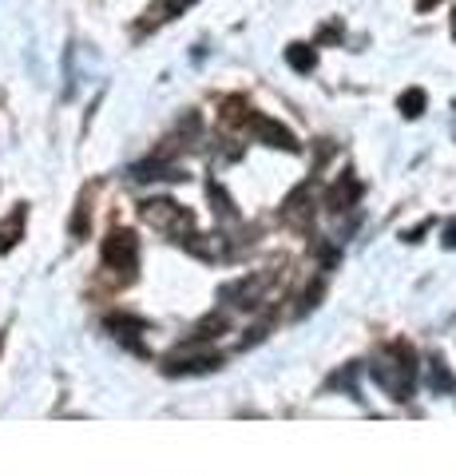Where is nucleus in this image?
I'll list each match as a JSON object with an SVG mask.
<instances>
[{"label": "nucleus", "instance_id": "11", "mask_svg": "<svg viewBox=\"0 0 456 476\" xmlns=\"http://www.w3.org/2000/svg\"><path fill=\"white\" fill-rule=\"evenodd\" d=\"M452 36H456V13H452Z\"/></svg>", "mask_w": 456, "mask_h": 476}, {"label": "nucleus", "instance_id": "9", "mask_svg": "<svg viewBox=\"0 0 456 476\" xmlns=\"http://www.w3.org/2000/svg\"><path fill=\"white\" fill-rule=\"evenodd\" d=\"M187 4H195V0H167V13H182Z\"/></svg>", "mask_w": 456, "mask_h": 476}, {"label": "nucleus", "instance_id": "8", "mask_svg": "<svg viewBox=\"0 0 456 476\" xmlns=\"http://www.w3.org/2000/svg\"><path fill=\"white\" fill-rule=\"evenodd\" d=\"M421 107H425V91L421 88H413V91H405V96H401V112H405L409 119L421 115Z\"/></svg>", "mask_w": 456, "mask_h": 476}, {"label": "nucleus", "instance_id": "10", "mask_svg": "<svg viewBox=\"0 0 456 476\" xmlns=\"http://www.w3.org/2000/svg\"><path fill=\"white\" fill-rule=\"evenodd\" d=\"M444 246H456V223L449 226V234H444Z\"/></svg>", "mask_w": 456, "mask_h": 476}, {"label": "nucleus", "instance_id": "1", "mask_svg": "<svg viewBox=\"0 0 456 476\" xmlns=\"http://www.w3.org/2000/svg\"><path fill=\"white\" fill-rule=\"evenodd\" d=\"M104 262L115 270H135L139 267V242H135L131 231H115L104 242Z\"/></svg>", "mask_w": 456, "mask_h": 476}, {"label": "nucleus", "instance_id": "7", "mask_svg": "<svg viewBox=\"0 0 456 476\" xmlns=\"http://www.w3.org/2000/svg\"><path fill=\"white\" fill-rule=\"evenodd\" d=\"M428 386H433L436 393H449L452 389V373L444 370L441 357H433V365H428Z\"/></svg>", "mask_w": 456, "mask_h": 476}, {"label": "nucleus", "instance_id": "2", "mask_svg": "<svg viewBox=\"0 0 456 476\" xmlns=\"http://www.w3.org/2000/svg\"><path fill=\"white\" fill-rule=\"evenodd\" d=\"M143 218H148L151 226H159V231H179V226H190V215H187V210H179L175 203H167V199L143 203Z\"/></svg>", "mask_w": 456, "mask_h": 476}, {"label": "nucleus", "instance_id": "5", "mask_svg": "<svg viewBox=\"0 0 456 476\" xmlns=\"http://www.w3.org/2000/svg\"><path fill=\"white\" fill-rule=\"evenodd\" d=\"M358 195H361V183L345 175V179H342V187H334L330 203H334V210H350V203H353V199H358Z\"/></svg>", "mask_w": 456, "mask_h": 476}, {"label": "nucleus", "instance_id": "4", "mask_svg": "<svg viewBox=\"0 0 456 476\" xmlns=\"http://www.w3.org/2000/svg\"><path fill=\"white\" fill-rule=\"evenodd\" d=\"M286 60H290V68H294V72H314V64H317V52L309 48V44H290Z\"/></svg>", "mask_w": 456, "mask_h": 476}, {"label": "nucleus", "instance_id": "12", "mask_svg": "<svg viewBox=\"0 0 456 476\" xmlns=\"http://www.w3.org/2000/svg\"><path fill=\"white\" fill-rule=\"evenodd\" d=\"M0 345H4V342H0Z\"/></svg>", "mask_w": 456, "mask_h": 476}, {"label": "nucleus", "instance_id": "3", "mask_svg": "<svg viewBox=\"0 0 456 476\" xmlns=\"http://www.w3.org/2000/svg\"><path fill=\"white\" fill-rule=\"evenodd\" d=\"M246 123H250V132L258 135V140H266L270 148H286V151H294V148H298V143H294V135H290L282 123H274V119H266V115H246Z\"/></svg>", "mask_w": 456, "mask_h": 476}, {"label": "nucleus", "instance_id": "6", "mask_svg": "<svg viewBox=\"0 0 456 476\" xmlns=\"http://www.w3.org/2000/svg\"><path fill=\"white\" fill-rule=\"evenodd\" d=\"M21 231H24V207H16L13 218H8V223H0V251H8V246L21 238Z\"/></svg>", "mask_w": 456, "mask_h": 476}]
</instances>
